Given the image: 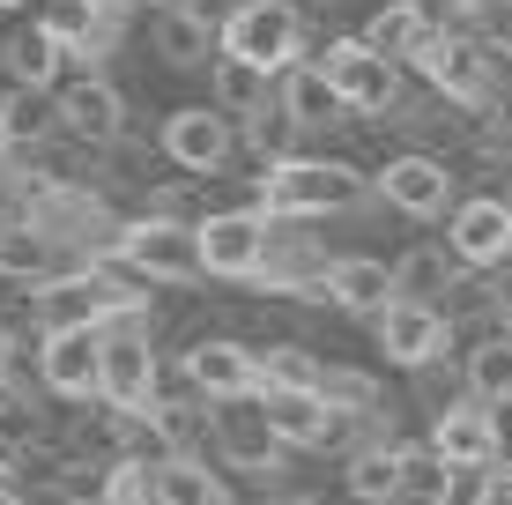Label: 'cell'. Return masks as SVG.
<instances>
[{
    "label": "cell",
    "mask_w": 512,
    "mask_h": 505,
    "mask_svg": "<svg viewBox=\"0 0 512 505\" xmlns=\"http://www.w3.org/2000/svg\"><path fill=\"white\" fill-rule=\"evenodd\" d=\"M260 201L268 216H342L364 201V171L334 164V156H282L260 171Z\"/></svg>",
    "instance_id": "obj_1"
},
{
    "label": "cell",
    "mask_w": 512,
    "mask_h": 505,
    "mask_svg": "<svg viewBox=\"0 0 512 505\" xmlns=\"http://www.w3.org/2000/svg\"><path fill=\"white\" fill-rule=\"evenodd\" d=\"M409 60L423 67V82H431L446 104H468V112H483V104H498V75H490V45L468 38V30H446V38H423Z\"/></svg>",
    "instance_id": "obj_2"
},
{
    "label": "cell",
    "mask_w": 512,
    "mask_h": 505,
    "mask_svg": "<svg viewBox=\"0 0 512 505\" xmlns=\"http://www.w3.org/2000/svg\"><path fill=\"white\" fill-rule=\"evenodd\" d=\"M156 394H164V364H156L149 335H141V320L127 312V320L104 327V409H127V416H149Z\"/></svg>",
    "instance_id": "obj_3"
},
{
    "label": "cell",
    "mask_w": 512,
    "mask_h": 505,
    "mask_svg": "<svg viewBox=\"0 0 512 505\" xmlns=\"http://www.w3.org/2000/svg\"><path fill=\"white\" fill-rule=\"evenodd\" d=\"M112 246L127 253L141 275H156V283H193V275H208V260H201V223H179V216L119 223Z\"/></svg>",
    "instance_id": "obj_4"
},
{
    "label": "cell",
    "mask_w": 512,
    "mask_h": 505,
    "mask_svg": "<svg viewBox=\"0 0 512 505\" xmlns=\"http://www.w3.org/2000/svg\"><path fill=\"white\" fill-rule=\"evenodd\" d=\"M386 364H401V372H423V364H438L453 350V312H438L431 298H394L372 320Z\"/></svg>",
    "instance_id": "obj_5"
},
{
    "label": "cell",
    "mask_w": 512,
    "mask_h": 505,
    "mask_svg": "<svg viewBox=\"0 0 512 505\" xmlns=\"http://www.w3.org/2000/svg\"><path fill=\"white\" fill-rule=\"evenodd\" d=\"M297 45H305V15H297V0H245V8L223 23V52H238V60H260V67H290Z\"/></svg>",
    "instance_id": "obj_6"
},
{
    "label": "cell",
    "mask_w": 512,
    "mask_h": 505,
    "mask_svg": "<svg viewBox=\"0 0 512 505\" xmlns=\"http://www.w3.org/2000/svg\"><path fill=\"white\" fill-rule=\"evenodd\" d=\"M275 216L268 208H223L201 223V260L208 275H231V283H260V260H268Z\"/></svg>",
    "instance_id": "obj_7"
},
{
    "label": "cell",
    "mask_w": 512,
    "mask_h": 505,
    "mask_svg": "<svg viewBox=\"0 0 512 505\" xmlns=\"http://www.w3.org/2000/svg\"><path fill=\"white\" fill-rule=\"evenodd\" d=\"M320 67L334 75V90L349 97V112H394V97H401V60L394 52H379L364 38H334L320 52Z\"/></svg>",
    "instance_id": "obj_8"
},
{
    "label": "cell",
    "mask_w": 512,
    "mask_h": 505,
    "mask_svg": "<svg viewBox=\"0 0 512 505\" xmlns=\"http://www.w3.org/2000/svg\"><path fill=\"white\" fill-rule=\"evenodd\" d=\"M446 246L461 253L475 275L505 268V260H512V201H505V194H475V201H453Z\"/></svg>",
    "instance_id": "obj_9"
},
{
    "label": "cell",
    "mask_w": 512,
    "mask_h": 505,
    "mask_svg": "<svg viewBox=\"0 0 512 505\" xmlns=\"http://www.w3.org/2000/svg\"><path fill=\"white\" fill-rule=\"evenodd\" d=\"M45 387L67 402L104 394V327H45V357H38Z\"/></svg>",
    "instance_id": "obj_10"
},
{
    "label": "cell",
    "mask_w": 512,
    "mask_h": 505,
    "mask_svg": "<svg viewBox=\"0 0 512 505\" xmlns=\"http://www.w3.org/2000/svg\"><path fill=\"white\" fill-rule=\"evenodd\" d=\"M231 149H238V127L223 104H186V112L164 119V156L179 171H223Z\"/></svg>",
    "instance_id": "obj_11"
},
{
    "label": "cell",
    "mask_w": 512,
    "mask_h": 505,
    "mask_svg": "<svg viewBox=\"0 0 512 505\" xmlns=\"http://www.w3.org/2000/svg\"><path fill=\"white\" fill-rule=\"evenodd\" d=\"M216 454L245 468V476H268L282 461V431L268 424V409H260V394H238V402H216Z\"/></svg>",
    "instance_id": "obj_12"
},
{
    "label": "cell",
    "mask_w": 512,
    "mask_h": 505,
    "mask_svg": "<svg viewBox=\"0 0 512 505\" xmlns=\"http://www.w3.org/2000/svg\"><path fill=\"white\" fill-rule=\"evenodd\" d=\"M149 45H156L164 67H216L223 23H208L193 0H156V8H149Z\"/></svg>",
    "instance_id": "obj_13"
},
{
    "label": "cell",
    "mask_w": 512,
    "mask_h": 505,
    "mask_svg": "<svg viewBox=\"0 0 512 505\" xmlns=\"http://www.w3.org/2000/svg\"><path fill=\"white\" fill-rule=\"evenodd\" d=\"M186 387L201 402H238V394H260V357L231 335H208L186 350Z\"/></svg>",
    "instance_id": "obj_14"
},
{
    "label": "cell",
    "mask_w": 512,
    "mask_h": 505,
    "mask_svg": "<svg viewBox=\"0 0 512 505\" xmlns=\"http://www.w3.org/2000/svg\"><path fill=\"white\" fill-rule=\"evenodd\" d=\"M119 127H127V97H119L104 75H82V82H67V90H60V134H67V142L112 149Z\"/></svg>",
    "instance_id": "obj_15"
},
{
    "label": "cell",
    "mask_w": 512,
    "mask_h": 505,
    "mask_svg": "<svg viewBox=\"0 0 512 505\" xmlns=\"http://www.w3.org/2000/svg\"><path fill=\"white\" fill-rule=\"evenodd\" d=\"M379 194L386 208H401V216H416V223H431V216H446V201H453V171L438 164V156H394V164L379 171Z\"/></svg>",
    "instance_id": "obj_16"
},
{
    "label": "cell",
    "mask_w": 512,
    "mask_h": 505,
    "mask_svg": "<svg viewBox=\"0 0 512 505\" xmlns=\"http://www.w3.org/2000/svg\"><path fill=\"white\" fill-rule=\"evenodd\" d=\"M320 298H334L342 312H364V320H379V312L401 298V275L386 268V260H372V253H342V260H327Z\"/></svg>",
    "instance_id": "obj_17"
},
{
    "label": "cell",
    "mask_w": 512,
    "mask_h": 505,
    "mask_svg": "<svg viewBox=\"0 0 512 505\" xmlns=\"http://www.w3.org/2000/svg\"><path fill=\"white\" fill-rule=\"evenodd\" d=\"M431 446L446 461H498V409L490 402H453V409H438L431 416Z\"/></svg>",
    "instance_id": "obj_18"
},
{
    "label": "cell",
    "mask_w": 512,
    "mask_h": 505,
    "mask_svg": "<svg viewBox=\"0 0 512 505\" xmlns=\"http://www.w3.org/2000/svg\"><path fill=\"white\" fill-rule=\"evenodd\" d=\"M282 112L312 134V127H334V119L349 112V97L334 90V75L320 60H290V67H282Z\"/></svg>",
    "instance_id": "obj_19"
},
{
    "label": "cell",
    "mask_w": 512,
    "mask_h": 505,
    "mask_svg": "<svg viewBox=\"0 0 512 505\" xmlns=\"http://www.w3.org/2000/svg\"><path fill=\"white\" fill-rule=\"evenodd\" d=\"M342 483H349V498L357 505H394L401 491H409V468H401V446L386 439V446H357L342 468Z\"/></svg>",
    "instance_id": "obj_20"
},
{
    "label": "cell",
    "mask_w": 512,
    "mask_h": 505,
    "mask_svg": "<svg viewBox=\"0 0 512 505\" xmlns=\"http://www.w3.org/2000/svg\"><path fill=\"white\" fill-rule=\"evenodd\" d=\"M0 60H8L15 82H38V90H52V75H60V60H67V38L38 15V23H23L8 45H0Z\"/></svg>",
    "instance_id": "obj_21"
},
{
    "label": "cell",
    "mask_w": 512,
    "mask_h": 505,
    "mask_svg": "<svg viewBox=\"0 0 512 505\" xmlns=\"http://www.w3.org/2000/svg\"><path fill=\"white\" fill-rule=\"evenodd\" d=\"M0 134H8L15 149H38L45 134H60V97L38 90V82H15V90L0 97Z\"/></svg>",
    "instance_id": "obj_22"
},
{
    "label": "cell",
    "mask_w": 512,
    "mask_h": 505,
    "mask_svg": "<svg viewBox=\"0 0 512 505\" xmlns=\"http://www.w3.org/2000/svg\"><path fill=\"white\" fill-rule=\"evenodd\" d=\"M216 104L231 119H260L268 112V82H275V67H260V60H238V52H216Z\"/></svg>",
    "instance_id": "obj_23"
},
{
    "label": "cell",
    "mask_w": 512,
    "mask_h": 505,
    "mask_svg": "<svg viewBox=\"0 0 512 505\" xmlns=\"http://www.w3.org/2000/svg\"><path fill=\"white\" fill-rule=\"evenodd\" d=\"M52 246H60V238L45 231V223H8V231H0V275H8V283H52Z\"/></svg>",
    "instance_id": "obj_24"
},
{
    "label": "cell",
    "mask_w": 512,
    "mask_h": 505,
    "mask_svg": "<svg viewBox=\"0 0 512 505\" xmlns=\"http://www.w3.org/2000/svg\"><path fill=\"white\" fill-rule=\"evenodd\" d=\"M156 498H164V505H231L223 476H216L208 461H193V454L156 461Z\"/></svg>",
    "instance_id": "obj_25"
},
{
    "label": "cell",
    "mask_w": 512,
    "mask_h": 505,
    "mask_svg": "<svg viewBox=\"0 0 512 505\" xmlns=\"http://www.w3.org/2000/svg\"><path fill=\"white\" fill-rule=\"evenodd\" d=\"M468 268V260L461 253H453V246H416L409 260H394V275H401V298H446V290H453V275H461Z\"/></svg>",
    "instance_id": "obj_26"
},
{
    "label": "cell",
    "mask_w": 512,
    "mask_h": 505,
    "mask_svg": "<svg viewBox=\"0 0 512 505\" xmlns=\"http://www.w3.org/2000/svg\"><path fill=\"white\" fill-rule=\"evenodd\" d=\"M468 394H475V402H490V409L512 402V327L468 350Z\"/></svg>",
    "instance_id": "obj_27"
},
{
    "label": "cell",
    "mask_w": 512,
    "mask_h": 505,
    "mask_svg": "<svg viewBox=\"0 0 512 505\" xmlns=\"http://www.w3.org/2000/svg\"><path fill=\"white\" fill-rule=\"evenodd\" d=\"M97 505H164V498H156V461L149 454L104 461V498Z\"/></svg>",
    "instance_id": "obj_28"
},
{
    "label": "cell",
    "mask_w": 512,
    "mask_h": 505,
    "mask_svg": "<svg viewBox=\"0 0 512 505\" xmlns=\"http://www.w3.org/2000/svg\"><path fill=\"white\" fill-rule=\"evenodd\" d=\"M364 45H379V52H394V60H409V52L423 45V23H416V8L409 0H386V8L364 23Z\"/></svg>",
    "instance_id": "obj_29"
},
{
    "label": "cell",
    "mask_w": 512,
    "mask_h": 505,
    "mask_svg": "<svg viewBox=\"0 0 512 505\" xmlns=\"http://www.w3.org/2000/svg\"><path fill=\"white\" fill-rule=\"evenodd\" d=\"M327 364L305 350V342H275L268 357H260V387H320Z\"/></svg>",
    "instance_id": "obj_30"
},
{
    "label": "cell",
    "mask_w": 512,
    "mask_h": 505,
    "mask_svg": "<svg viewBox=\"0 0 512 505\" xmlns=\"http://www.w3.org/2000/svg\"><path fill=\"white\" fill-rule=\"evenodd\" d=\"M505 483H498V461H453L446 468V505H498Z\"/></svg>",
    "instance_id": "obj_31"
},
{
    "label": "cell",
    "mask_w": 512,
    "mask_h": 505,
    "mask_svg": "<svg viewBox=\"0 0 512 505\" xmlns=\"http://www.w3.org/2000/svg\"><path fill=\"white\" fill-rule=\"evenodd\" d=\"M38 439H45V409L23 402L15 387H0V446H8V454H23V446H38Z\"/></svg>",
    "instance_id": "obj_32"
},
{
    "label": "cell",
    "mask_w": 512,
    "mask_h": 505,
    "mask_svg": "<svg viewBox=\"0 0 512 505\" xmlns=\"http://www.w3.org/2000/svg\"><path fill=\"white\" fill-rule=\"evenodd\" d=\"M461 30L490 52H512V0H461Z\"/></svg>",
    "instance_id": "obj_33"
},
{
    "label": "cell",
    "mask_w": 512,
    "mask_h": 505,
    "mask_svg": "<svg viewBox=\"0 0 512 505\" xmlns=\"http://www.w3.org/2000/svg\"><path fill=\"white\" fill-rule=\"evenodd\" d=\"M320 394H327L334 409H364V416L379 409V387H372V372H349V364H327Z\"/></svg>",
    "instance_id": "obj_34"
},
{
    "label": "cell",
    "mask_w": 512,
    "mask_h": 505,
    "mask_svg": "<svg viewBox=\"0 0 512 505\" xmlns=\"http://www.w3.org/2000/svg\"><path fill=\"white\" fill-rule=\"evenodd\" d=\"M423 38H446V30H461V0H409Z\"/></svg>",
    "instance_id": "obj_35"
},
{
    "label": "cell",
    "mask_w": 512,
    "mask_h": 505,
    "mask_svg": "<svg viewBox=\"0 0 512 505\" xmlns=\"http://www.w3.org/2000/svg\"><path fill=\"white\" fill-rule=\"evenodd\" d=\"M394 505H446V491H401Z\"/></svg>",
    "instance_id": "obj_36"
},
{
    "label": "cell",
    "mask_w": 512,
    "mask_h": 505,
    "mask_svg": "<svg viewBox=\"0 0 512 505\" xmlns=\"http://www.w3.org/2000/svg\"><path fill=\"white\" fill-rule=\"evenodd\" d=\"M8 364H15V335H8V320H0V379H8Z\"/></svg>",
    "instance_id": "obj_37"
},
{
    "label": "cell",
    "mask_w": 512,
    "mask_h": 505,
    "mask_svg": "<svg viewBox=\"0 0 512 505\" xmlns=\"http://www.w3.org/2000/svg\"><path fill=\"white\" fill-rule=\"evenodd\" d=\"M8 179H15V142L0 134V186H8Z\"/></svg>",
    "instance_id": "obj_38"
},
{
    "label": "cell",
    "mask_w": 512,
    "mask_h": 505,
    "mask_svg": "<svg viewBox=\"0 0 512 505\" xmlns=\"http://www.w3.org/2000/svg\"><path fill=\"white\" fill-rule=\"evenodd\" d=\"M0 505H23V491H15V483H8V476H0Z\"/></svg>",
    "instance_id": "obj_39"
},
{
    "label": "cell",
    "mask_w": 512,
    "mask_h": 505,
    "mask_svg": "<svg viewBox=\"0 0 512 505\" xmlns=\"http://www.w3.org/2000/svg\"><path fill=\"white\" fill-rule=\"evenodd\" d=\"M268 505H320V498H297V491H282V498H268Z\"/></svg>",
    "instance_id": "obj_40"
},
{
    "label": "cell",
    "mask_w": 512,
    "mask_h": 505,
    "mask_svg": "<svg viewBox=\"0 0 512 505\" xmlns=\"http://www.w3.org/2000/svg\"><path fill=\"white\" fill-rule=\"evenodd\" d=\"M498 483H505V498H512V454H505V461H498Z\"/></svg>",
    "instance_id": "obj_41"
},
{
    "label": "cell",
    "mask_w": 512,
    "mask_h": 505,
    "mask_svg": "<svg viewBox=\"0 0 512 505\" xmlns=\"http://www.w3.org/2000/svg\"><path fill=\"white\" fill-rule=\"evenodd\" d=\"M90 8H127V0H90Z\"/></svg>",
    "instance_id": "obj_42"
},
{
    "label": "cell",
    "mask_w": 512,
    "mask_h": 505,
    "mask_svg": "<svg viewBox=\"0 0 512 505\" xmlns=\"http://www.w3.org/2000/svg\"><path fill=\"white\" fill-rule=\"evenodd\" d=\"M0 8H23V0H0Z\"/></svg>",
    "instance_id": "obj_43"
},
{
    "label": "cell",
    "mask_w": 512,
    "mask_h": 505,
    "mask_svg": "<svg viewBox=\"0 0 512 505\" xmlns=\"http://www.w3.org/2000/svg\"><path fill=\"white\" fill-rule=\"evenodd\" d=\"M0 231H8V223H0Z\"/></svg>",
    "instance_id": "obj_44"
},
{
    "label": "cell",
    "mask_w": 512,
    "mask_h": 505,
    "mask_svg": "<svg viewBox=\"0 0 512 505\" xmlns=\"http://www.w3.org/2000/svg\"><path fill=\"white\" fill-rule=\"evenodd\" d=\"M505 201H512V194H505Z\"/></svg>",
    "instance_id": "obj_45"
}]
</instances>
